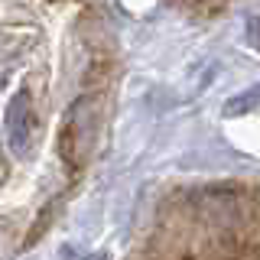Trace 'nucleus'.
<instances>
[{
    "instance_id": "1",
    "label": "nucleus",
    "mask_w": 260,
    "mask_h": 260,
    "mask_svg": "<svg viewBox=\"0 0 260 260\" xmlns=\"http://www.w3.org/2000/svg\"><path fill=\"white\" fill-rule=\"evenodd\" d=\"M7 140H10V150L16 156H26L29 153V137H32V104H29V94L16 91L10 98V104H7Z\"/></svg>"
},
{
    "instance_id": "2",
    "label": "nucleus",
    "mask_w": 260,
    "mask_h": 260,
    "mask_svg": "<svg viewBox=\"0 0 260 260\" xmlns=\"http://www.w3.org/2000/svg\"><path fill=\"white\" fill-rule=\"evenodd\" d=\"M254 104H257V91L250 88V91L244 94V98H234V101H228V104H224V114H228V117H234V114H244V111H250Z\"/></svg>"
}]
</instances>
